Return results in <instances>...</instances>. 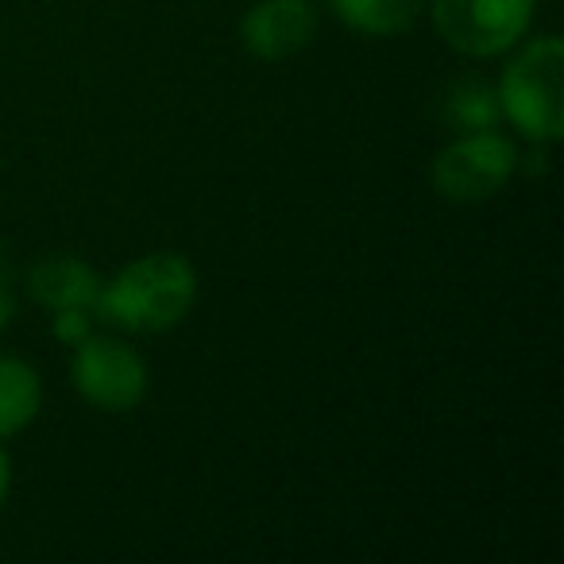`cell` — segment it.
<instances>
[{
	"label": "cell",
	"mask_w": 564,
	"mask_h": 564,
	"mask_svg": "<svg viewBox=\"0 0 564 564\" xmlns=\"http://www.w3.org/2000/svg\"><path fill=\"white\" fill-rule=\"evenodd\" d=\"M17 317V302H12V291H9V271L0 263V329Z\"/></svg>",
	"instance_id": "7c38bea8"
},
{
	"label": "cell",
	"mask_w": 564,
	"mask_h": 564,
	"mask_svg": "<svg viewBox=\"0 0 564 564\" xmlns=\"http://www.w3.org/2000/svg\"><path fill=\"white\" fill-rule=\"evenodd\" d=\"M329 4L340 24L376 40L406 35L425 12V0H329Z\"/></svg>",
	"instance_id": "ba28073f"
},
{
	"label": "cell",
	"mask_w": 564,
	"mask_h": 564,
	"mask_svg": "<svg viewBox=\"0 0 564 564\" xmlns=\"http://www.w3.org/2000/svg\"><path fill=\"white\" fill-rule=\"evenodd\" d=\"M518 171V151L507 135H499L495 128L487 132H468L460 140H453L448 148L437 151L433 159V189L445 202H487L495 197Z\"/></svg>",
	"instance_id": "277c9868"
},
{
	"label": "cell",
	"mask_w": 564,
	"mask_h": 564,
	"mask_svg": "<svg viewBox=\"0 0 564 564\" xmlns=\"http://www.w3.org/2000/svg\"><path fill=\"white\" fill-rule=\"evenodd\" d=\"M499 109L525 140L556 143L564 135V43L556 35L525 43L499 82Z\"/></svg>",
	"instance_id": "7a4b0ae2"
},
{
	"label": "cell",
	"mask_w": 564,
	"mask_h": 564,
	"mask_svg": "<svg viewBox=\"0 0 564 564\" xmlns=\"http://www.w3.org/2000/svg\"><path fill=\"white\" fill-rule=\"evenodd\" d=\"M197 271L178 251H148L101 282L94 314L128 333H166L194 310Z\"/></svg>",
	"instance_id": "6da1fadb"
},
{
	"label": "cell",
	"mask_w": 564,
	"mask_h": 564,
	"mask_svg": "<svg viewBox=\"0 0 564 564\" xmlns=\"http://www.w3.org/2000/svg\"><path fill=\"white\" fill-rule=\"evenodd\" d=\"M9 484H12V460H9V453L0 448V502L9 495Z\"/></svg>",
	"instance_id": "4fadbf2b"
},
{
	"label": "cell",
	"mask_w": 564,
	"mask_h": 564,
	"mask_svg": "<svg viewBox=\"0 0 564 564\" xmlns=\"http://www.w3.org/2000/svg\"><path fill=\"white\" fill-rule=\"evenodd\" d=\"M86 337H94V310H55V340L78 348Z\"/></svg>",
	"instance_id": "8fae6325"
},
{
	"label": "cell",
	"mask_w": 564,
	"mask_h": 564,
	"mask_svg": "<svg viewBox=\"0 0 564 564\" xmlns=\"http://www.w3.org/2000/svg\"><path fill=\"white\" fill-rule=\"evenodd\" d=\"M317 32V12L310 0H259L240 24L243 51L263 63L294 58Z\"/></svg>",
	"instance_id": "8992f818"
},
{
	"label": "cell",
	"mask_w": 564,
	"mask_h": 564,
	"mask_svg": "<svg viewBox=\"0 0 564 564\" xmlns=\"http://www.w3.org/2000/svg\"><path fill=\"white\" fill-rule=\"evenodd\" d=\"M43 383L32 364L17 356H0V437H17L40 417Z\"/></svg>",
	"instance_id": "9c48e42d"
},
{
	"label": "cell",
	"mask_w": 564,
	"mask_h": 564,
	"mask_svg": "<svg viewBox=\"0 0 564 564\" xmlns=\"http://www.w3.org/2000/svg\"><path fill=\"white\" fill-rule=\"evenodd\" d=\"M28 294L51 314L55 310H94L97 294H101V279L86 259L55 256L28 271Z\"/></svg>",
	"instance_id": "52a82bcc"
},
{
	"label": "cell",
	"mask_w": 564,
	"mask_h": 564,
	"mask_svg": "<svg viewBox=\"0 0 564 564\" xmlns=\"http://www.w3.org/2000/svg\"><path fill=\"white\" fill-rule=\"evenodd\" d=\"M425 9L441 40L468 58L502 55L533 24V0H430Z\"/></svg>",
	"instance_id": "3957f363"
},
{
	"label": "cell",
	"mask_w": 564,
	"mask_h": 564,
	"mask_svg": "<svg viewBox=\"0 0 564 564\" xmlns=\"http://www.w3.org/2000/svg\"><path fill=\"white\" fill-rule=\"evenodd\" d=\"M499 117H502L499 94L479 86V82L460 86L453 97H448V120H453L460 132H487V128L499 124Z\"/></svg>",
	"instance_id": "30bf717a"
},
{
	"label": "cell",
	"mask_w": 564,
	"mask_h": 564,
	"mask_svg": "<svg viewBox=\"0 0 564 564\" xmlns=\"http://www.w3.org/2000/svg\"><path fill=\"white\" fill-rule=\"evenodd\" d=\"M70 379L78 394L101 414H128L148 394V364L132 345L112 337H86L74 348Z\"/></svg>",
	"instance_id": "5b68a950"
}]
</instances>
